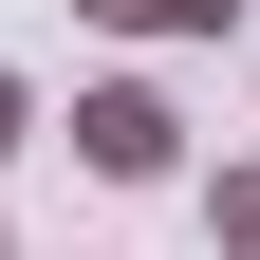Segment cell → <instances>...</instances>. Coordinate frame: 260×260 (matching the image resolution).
I'll list each match as a JSON object with an SVG mask.
<instances>
[{
    "instance_id": "6da1fadb",
    "label": "cell",
    "mask_w": 260,
    "mask_h": 260,
    "mask_svg": "<svg viewBox=\"0 0 260 260\" xmlns=\"http://www.w3.org/2000/svg\"><path fill=\"white\" fill-rule=\"evenodd\" d=\"M75 168H93V186H168V168H186V112H168L149 75L75 93Z\"/></svg>"
},
{
    "instance_id": "7a4b0ae2",
    "label": "cell",
    "mask_w": 260,
    "mask_h": 260,
    "mask_svg": "<svg viewBox=\"0 0 260 260\" xmlns=\"http://www.w3.org/2000/svg\"><path fill=\"white\" fill-rule=\"evenodd\" d=\"M205 260H260V168H223V186H205Z\"/></svg>"
},
{
    "instance_id": "3957f363",
    "label": "cell",
    "mask_w": 260,
    "mask_h": 260,
    "mask_svg": "<svg viewBox=\"0 0 260 260\" xmlns=\"http://www.w3.org/2000/svg\"><path fill=\"white\" fill-rule=\"evenodd\" d=\"M93 19H130V38H223L242 0H93Z\"/></svg>"
},
{
    "instance_id": "277c9868",
    "label": "cell",
    "mask_w": 260,
    "mask_h": 260,
    "mask_svg": "<svg viewBox=\"0 0 260 260\" xmlns=\"http://www.w3.org/2000/svg\"><path fill=\"white\" fill-rule=\"evenodd\" d=\"M19 149H38V93H19V56H0V168H19Z\"/></svg>"
},
{
    "instance_id": "5b68a950",
    "label": "cell",
    "mask_w": 260,
    "mask_h": 260,
    "mask_svg": "<svg viewBox=\"0 0 260 260\" xmlns=\"http://www.w3.org/2000/svg\"><path fill=\"white\" fill-rule=\"evenodd\" d=\"M0 260H19V242H0Z\"/></svg>"
}]
</instances>
